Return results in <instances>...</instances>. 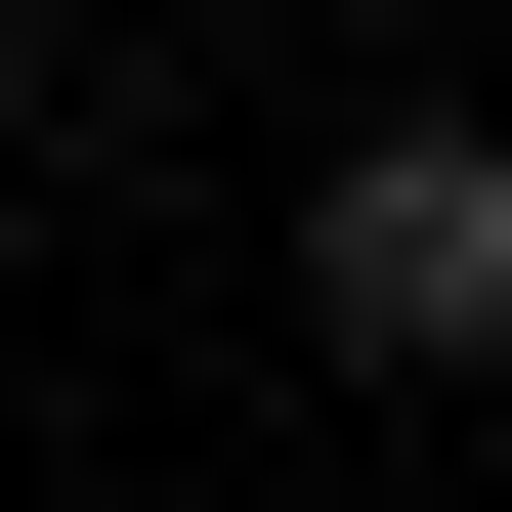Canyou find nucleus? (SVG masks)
Returning a JSON list of instances; mask_svg holds the SVG:
<instances>
[{
    "instance_id": "nucleus-1",
    "label": "nucleus",
    "mask_w": 512,
    "mask_h": 512,
    "mask_svg": "<svg viewBox=\"0 0 512 512\" xmlns=\"http://www.w3.org/2000/svg\"><path fill=\"white\" fill-rule=\"evenodd\" d=\"M299 299H342V384H512V128H342Z\"/></svg>"
}]
</instances>
